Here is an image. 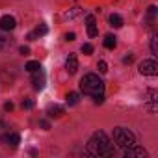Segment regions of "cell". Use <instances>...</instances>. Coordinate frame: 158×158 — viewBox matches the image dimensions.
Listing matches in <instances>:
<instances>
[{"label":"cell","instance_id":"cell-1","mask_svg":"<svg viewBox=\"0 0 158 158\" xmlns=\"http://www.w3.org/2000/svg\"><path fill=\"white\" fill-rule=\"evenodd\" d=\"M86 152H88L89 156H112V154H114V145H112L110 138H108L102 130H99V132H95V134L91 136V139L88 141Z\"/></svg>","mask_w":158,"mask_h":158},{"label":"cell","instance_id":"cell-2","mask_svg":"<svg viewBox=\"0 0 158 158\" xmlns=\"http://www.w3.org/2000/svg\"><path fill=\"white\" fill-rule=\"evenodd\" d=\"M80 89H82L86 95L95 97V95L104 93V82L101 80L95 73H88V74H84V78L80 80Z\"/></svg>","mask_w":158,"mask_h":158},{"label":"cell","instance_id":"cell-3","mask_svg":"<svg viewBox=\"0 0 158 158\" xmlns=\"http://www.w3.org/2000/svg\"><path fill=\"white\" fill-rule=\"evenodd\" d=\"M114 143L121 149H127V147H132L136 143V136L130 128L117 127V128H114Z\"/></svg>","mask_w":158,"mask_h":158},{"label":"cell","instance_id":"cell-4","mask_svg":"<svg viewBox=\"0 0 158 158\" xmlns=\"http://www.w3.org/2000/svg\"><path fill=\"white\" fill-rule=\"evenodd\" d=\"M139 74L145 76H156L158 74V63L154 60H143L139 63Z\"/></svg>","mask_w":158,"mask_h":158},{"label":"cell","instance_id":"cell-5","mask_svg":"<svg viewBox=\"0 0 158 158\" xmlns=\"http://www.w3.org/2000/svg\"><path fill=\"white\" fill-rule=\"evenodd\" d=\"M125 158H145L147 156V151L143 149V147H127L125 149V154H123Z\"/></svg>","mask_w":158,"mask_h":158},{"label":"cell","instance_id":"cell-6","mask_svg":"<svg viewBox=\"0 0 158 158\" xmlns=\"http://www.w3.org/2000/svg\"><path fill=\"white\" fill-rule=\"evenodd\" d=\"M15 26H17V21L11 15H4L0 19V30L2 32H11V30H15Z\"/></svg>","mask_w":158,"mask_h":158},{"label":"cell","instance_id":"cell-7","mask_svg":"<svg viewBox=\"0 0 158 158\" xmlns=\"http://www.w3.org/2000/svg\"><path fill=\"white\" fill-rule=\"evenodd\" d=\"M0 141H2L4 145H10V147H17V145L21 143V136L15 134V132H10V134L0 136Z\"/></svg>","mask_w":158,"mask_h":158},{"label":"cell","instance_id":"cell-8","mask_svg":"<svg viewBox=\"0 0 158 158\" xmlns=\"http://www.w3.org/2000/svg\"><path fill=\"white\" fill-rule=\"evenodd\" d=\"M34 76H32V86H34V89H43L45 88V73L39 69L37 73H32Z\"/></svg>","mask_w":158,"mask_h":158},{"label":"cell","instance_id":"cell-9","mask_svg":"<svg viewBox=\"0 0 158 158\" xmlns=\"http://www.w3.org/2000/svg\"><path fill=\"white\" fill-rule=\"evenodd\" d=\"M65 69H67L71 74H74V73L78 71V60H76L74 54H69V58L65 60Z\"/></svg>","mask_w":158,"mask_h":158},{"label":"cell","instance_id":"cell-10","mask_svg":"<svg viewBox=\"0 0 158 158\" xmlns=\"http://www.w3.org/2000/svg\"><path fill=\"white\" fill-rule=\"evenodd\" d=\"M88 35L89 37H97V34H99V30H97V24H95V17L93 15H88Z\"/></svg>","mask_w":158,"mask_h":158},{"label":"cell","instance_id":"cell-11","mask_svg":"<svg viewBox=\"0 0 158 158\" xmlns=\"http://www.w3.org/2000/svg\"><path fill=\"white\" fill-rule=\"evenodd\" d=\"M63 108L61 106H58V104H52V106H48V110H47V115L48 117H54V119H58V117H61L63 115Z\"/></svg>","mask_w":158,"mask_h":158},{"label":"cell","instance_id":"cell-12","mask_svg":"<svg viewBox=\"0 0 158 158\" xmlns=\"http://www.w3.org/2000/svg\"><path fill=\"white\" fill-rule=\"evenodd\" d=\"M47 32H48V28H47L45 24H39L35 32H32V34H28V39H30V41H34L35 37H39V35H45Z\"/></svg>","mask_w":158,"mask_h":158},{"label":"cell","instance_id":"cell-13","mask_svg":"<svg viewBox=\"0 0 158 158\" xmlns=\"http://www.w3.org/2000/svg\"><path fill=\"white\" fill-rule=\"evenodd\" d=\"M147 95H149V99H147L149 110H151V112H156V91H154V89H149Z\"/></svg>","mask_w":158,"mask_h":158},{"label":"cell","instance_id":"cell-14","mask_svg":"<svg viewBox=\"0 0 158 158\" xmlns=\"http://www.w3.org/2000/svg\"><path fill=\"white\" fill-rule=\"evenodd\" d=\"M110 26H114V28H121V26H123V19H121V15L112 13V15H110Z\"/></svg>","mask_w":158,"mask_h":158},{"label":"cell","instance_id":"cell-15","mask_svg":"<svg viewBox=\"0 0 158 158\" xmlns=\"http://www.w3.org/2000/svg\"><path fill=\"white\" fill-rule=\"evenodd\" d=\"M11 43H13V41H11L8 35H4L2 32H0V50H6V48H10V47H11Z\"/></svg>","mask_w":158,"mask_h":158},{"label":"cell","instance_id":"cell-16","mask_svg":"<svg viewBox=\"0 0 158 158\" xmlns=\"http://www.w3.org/2000/svg\"><path fill=\"white\" fill-rule=\"evenodd\" d=\"M78 99H80V95L74 93V91H71V93H67V95H65V101H67V104H69V106L78 104Z\"/></svg>","mask_w":158,"mask_h":158},{"label":"cell","instance_id":"cell-17","mask_svg":"<svg viewBox=\"0 0 158 158\" xmlns=\"http://www.w3.org/2000/svg\"><path fill=\"white\" fill-rule=\"evenodd\" d=\"M115 45H117V41H115V37H114L112 34H108V35L104 37V47L112 50V48H115Z\"/></svg>","mask_w":158,"mask_h":158},{"label":"cell","instance_id":"cell-18","mask_svg":"<svg viewBox=\"0 0 158 158\" xmlns=\"http://www.w3.org/2000/svg\"><path fill=\"white\" fill-rule=\"evenodd\" d=\"M39 69H41V63L39 61H28L26 63V71L28 73H37Z\"/></svg>","mask_w":158,"mask_h":158},{"label":"cell","instance_id":"cell-19","mask_svg":"<svg viewBox=\"0 0 158 158\" xmlns=\"http://www.w3.org/2000/svg\"><path fill=\"white\" fill-rule=\"evenodd\" d=\"M151 50H152V54H158V35L156 34L151 37Z\"/></svg>","mask_w":158,"mask_h":158},{"label":"cell","instance_id":"cell-20","mask_svg":"<svg viewBox=\"0 0 158 158\" xmlns=\"http://www.w3.org/2000/svg\"><path fill=\"white\" fill-rule=\"evenodd\" d=\"M154 17H156V6H151V8L147 10V19H149V23H152Z\"/></svg>","mask_w":158,"mask_h":158},{"label":"cell","instance_id":"cell-21","mask_svg":"<svg viewBox=\"0 0 158 158\" xmlns=\"http://www.w3.org/2000/svg\"><path fill=\"white\" fill-rule=\"evenodd\" d=\"M21 106H23V110H32V108H34V101H32V99H24Z\"/></svg>","mask_w":158,"mask_h":158},{"label":"cell","instance_id":"cell-22","mask_svg":"<svg viewBox=\"0 0 158 158\" xmlns=\"http://www.w3.org/2000/svg\"><path fill=\"white\" fill-rule=\"evenodd\" d=\"M78 13H80V8H73L71 11H67V13H65V19H73V17H76Z\"/></svg>","mask_w":158,"mask_h":158},{"label":"cell","instance_id":"cell-23","mask_svg":"<svg viewBox=\"0 0 158 158\" xmlns=\"http://www.w3.org/2000/svg\"><path fill=\"white\" fill-rule=\"evenodd\" d=\"M82 52H84L86 56H89V54L93 52V47H91L89 43H86V45H82Z\"/></svg>","mask_w":158,"mask_h":158},{"label":"cell","instance_id":"cell-24","mask_svg":"<svg viewBox=\"0 0 158 158\" xmlns=\"http://www.w3.org/2000/svg\"><path fill=\"white\" fill-rule=\"evenodd\" d=\"M97 69H99V73H106V71H108L106 61H99V63H97Z\"/></svg>","mask_w":158,"mask_h":158},{"label":"cell","instance_id":"cell-25","mask_svg":"<svg viewBox=\"0 0 158 158\" xmlns=\"http://www.w3.org/2000/svg\"><path fill=\"white\" fill-rule=\"evenodd\" d=\"M19 52H21L23 56H28V54H30V48H28V47H21V48H19Z\"/></svg>","mask_w":158,"mask_h":158},{"label":"cell","instance_id":"cell-26","mask_svg":"<svg viewBox=\"0 0 158 158\" xmlns=\"http://www.w3.org/2000/svg\"><path fill=\"white\" fill-rule=\"evenodd\" d=\"M123 61H125V63H132V61H134V56H132V54H128V56H125V58H123Z\"/></svg>","mask_w":158,"mask_h":158},{"label":"cell","instance_id":"cell-27","mask_svg":"<svg viewBox=\"0 0 158 158\" xmlns=\"http://www.w3.org/2000/svg\"><path fill=\"white\" fill-rule=\"evenodd\" d=\"M13 108H15V106H13V102H6V104H4V110H6V112H11Z\"/></svg>","mask_w":158,"mask_h":158},{"label":"cell","instance_id":"cell-28","mask_svg":"<svg viewBox=\"0 0 158 158\" xmlns=\"http://www.w3.org/2000/svg\"><path fill=\"white\" fill-rule=\"evenodd\" d=\"M74 37H76V35H74L73 32H69V34H65V39H67V41H74Z\"/></svg>","mask_w":158,"mask_h":158},{"label":"cell","instance_id":"cell-29","mask_svg":"<svg viewBox=\"0 0 158 158\" xmlns=\"http://www.w3.org/2000/svg\"><path fill=\"white\" fill-rule=\"evenodd\" d=\"M39 125H41V127H43L45 130H48V128H50V125H48V121H39Z\"/></svg>","mask_w":158,"mask_h":158}]
</instances>
